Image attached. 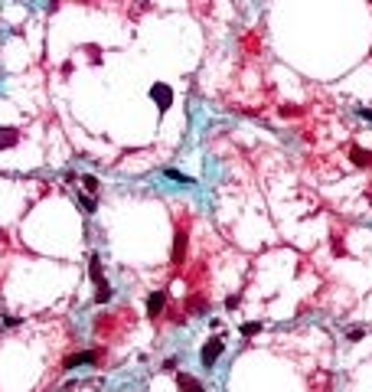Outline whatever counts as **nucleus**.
Masks as SVG:
<instances>
[{
	"instance_id": "nucleus-1",
	"label": "nucleus",
	"mask_w": 372,
	"mask_h": 392,
	"mask_svg": "<svg viewBox=\"0 0 372 392\" xmlns=\"http://www.w3.org/2000/svg\"><path fill=\"white\" fill-rule=\"evenodd\" d=\"M222 353H225V337H222V334H212L209 340L202 343V350H199V363H202L206 369H212V366L219 363V356H222Z\"/></svg>"
},
{
	"instance_id": "nucleus-2",
	"label": "nucleus",
	"mask_w": 372,
	"mask_h": 392,
	"mask_svg": "<svg viewBox=\"0 0 372 392\" xmlns=\"http://www.w3.org/2000/svg\"><path fill=\"white\" fill-rule=\"evenodd\" d=\"M147 95H150V102L157 105V111H167V108L173 105V88L167 85V82H154Z\"/></svg>"
},
{
	"instance_id": "nucleus-3",
	"label": "nucleus",
	"mask_w": 372,
	"mask_h": 392,
	"mask_svg": "<svg viewBox=\"0 0 372 392\" xmlns=\"http://www.w3.org/2000/svg\"><path fill=\"white\" fill-rule=\"evenodd\" d=\"M98 360H101L98 350H78L62 360V369H78V366H88V363H98Z\"/></svg>"
},
{
	"instance_id": "nucleus-4",
	"label": "nucleus",
	"mask_w": 372,
	"mask_h": 392,
	"mask_svg": "<svg viewBox=\"0 0 372 392\" xmlns=\"http://www.w3.org/2000/svg\"><path fill=\"white\" fill-rule=\"evenodd\" d=\"M186 248H190V232H186V229H176L173 248H170V262H173V265H180L183 258H186Z\"/></svg>"
},
{
	"instance_id": "nucleus-5",
	"label": "nucleus",
	"mask_w": 372,
	"mask_h": 392,
	"mask_svg": "<svg viewBox=\"0 0 372 392\" xmlns=\"http://www.w3.org/2000/svg\"><path fill=\"white\" fill-rule=\"evenodd\" d=\"M167 304H170V294L167 291H154V294H147V317H160L163 310H167Z\"/></svg>"
},
{
	"instance_id": "nucleus-6",
	"label": "nucleus",
	"mask_w": 372,
	"mask_h": 392,
	"mask_svg": "<svg viewBox=\"0 0 372 392\" xmlns=\"http://www.w3.org/2000/svg\"><path fill=\"white\" fill-rule=\"evenodd\" d=\"M176 389H180V392H206V389H202V382L196 376H190V373H176Z\"/></svg>"
},
{
	"instance_id": "nucleus-7",
	"label": "nucleus",
	"mask_w": 372,
	"mask_h": 392,
	"mask_svg": "<svg viewBox=\"0 0 372 392\" xmlns=\"http://www.w3.org/2000/svg\"><path fill=\"white\" fill-rule=\"evenodd\" d=\"M88 278H92L95 284H101V281H105V268H101V255H98V252H92V255H88Z\"/></svg>"
},
{
	"instance_id": "nucleus-8",
	"label": "nucleus",
	"mask_w": 372,
	"mask_h": 392,
	"mask_svg": "<svg viewBox=\"0 0 372 392\" xmlns=\"http://www.w3.org/2000/svg\"><path fill=\"white\" fill-rule=\"evenodd\" d=\"M349 160L359 167V170H369V167H372V154H369V150H362V147H356V144L349 147Z\"/></svg>"
},
{
	"instance_id": "nucleus-9",
	"label": "nucleus",
	"mask_w": 372,
	"mask_h": 392,
	"mask_svg": "<svg viewBox=\"0 0 372 392\" xmlns=\"http://www.w3.org/2000/svg\"><path fill=\"white\" fill-rule=\"evenodd\" d=\"M16 141H20V131L10 128V124H4V128H0V150H10Z\"/></svg>"
},
{
	"instance_id": "nucleus-10",
	"label": "nucleus",
	"mask_w": 372,
	"mask_h": 392,
	"mask_svg": "<svg viewBox=\"0 0 372 392\" xmlns=\"http://www.w3.org/2000/svg\"><path fill=\"white\" fill-rule=\"evenodd\" d=\"M75 200H78V206H82L85 212H98V196H95V193L78 190V193H75Z\"/></svg>"
},
{
	"instance_id": "nucleus-11",
	"label": "nucleus",
	"mask_w": 372,
	"mask_h": 392,
	"mask_svg": "<svg viewBox=\"0 0 372 392\" xmlns=\"http://www.w3.org/2000/svg\"><path fill=\"white\" fill-rule=\"evenodd\" d=\"M111 294H114V291H111V284H108V281H101V284H95V298H92V301H95V304H108V301H111Z\"/></svg>"
},
{
	"instance_id": "nucleus-12",
	"label": "nucleus",
	"mask_w": 372,
	"mask_h": 392,
	"mask_svg": "<svg viewBox=\"0 0 372 392\" xmlns=\"http://www.w3.org/2000/svg\"><path fill=\"white\" fill-rule=\"evenodd\" d=\"M206 298H196V294H193V298H186V314H206Z\"/></svg>"
},
{
	"instance_id": "nucleus-13",
	"label": "nucleus",
	"mask_w": 372,
	"mask_h": 392,
	"mask_svg": "<svg viewBox=\"0 0 372 392\" xmlns=\"http://www.w3.org/2000/svg\"><path fill=\"white\" fill-rule=\"evenodd\" d=\"M82 49H85V56L92 59V66H95V69H101V66H105V62H101V46H95V43H85Z\"/></svg>"
},
{
	"instance_id": "nucleus-14",
	"label": "nucleus",
	"mask_w": 372,
	"mask_h": 392,
	"mask_svg": "<svg viewBox=\"0 0 372 392\" xmlns=\"http://www.w3.org/2000/svg\"><path fill=\"white\" fill-rule=\"evenodd\" d=\"M238 334H242V337H258L261 334V324H258V320H245V324L238 327Z\"/></svg>"
},
{
	"instance_id": "nucleus-15",
	"label": "nucleus",
	"mask_w": 372,
	"mask_h": 392,
	"mask_svg": "<svg viewBox=\"0 0 372 392\" xmlns=\"http://www.w3.org/2000/svg\"><path fill=\"white\" fill-rule=\"evenodd\" d=\"M98 177H92V173H82V190L85 193H98Z\"/></svg>"
},
{
	"instance_id": "nucleus-16",
	"label": "nucleus",
	"mask_w": 372,
	"mask_h": 392,
	"mask_svg": "<svg viewBox=\"0 0 372 392\" xmlns=\"http://www.w3.org/2000/svg\"><path fill=\"white\" fill-rule=\"evenodd\" d=\"M281 114L284 118H297V114H304V108L300 105H281Z\"/></svg>"
},
{
	"instance_id": "nucleus-17",
	"label": "nucleus",
	"mask_w": 372,
	"mask_h": 392,
	"mask_svg": "<svg viewBox=\"0 0 372 392\" xmlns=\"http://www.w3.org/2000/svg\"><path fill=\"white\" fill-rule=\"evenodd\" d=\"M242 46L252 49V52H258V36H255V33H245V36H242Z\"/></svg>"
},
{
	"instance_id": "nucleus-18",
	"label": "nucleus",
	"mask_w": 372,
	"mask_h": 392,
	"mask_svg": "<svg viewBox=\"0 0 372 392\" xmlns=\"http://www.w3.org/2000/svg\"><path fill=\"white\" fill-rule=\"evenodd\" d=\"M167 177H170V180H176V183H193V177H186V173H180V170H173V167H170V170H163Z\"/></svg>"
},
{
	"instance_id": "nucleus-19",
	"label": "nucleus",
	"mask_w": 372,
	"mask_h": 392,
	"mask_svg": "<svg viewBox=\"0 0 372 392\" xmlns=\"http://www.w3.org/2000/svg\"><path fill=\"white\" fill-rule=\"evenodd\" d=\"M362 337H366V330H362V327H349V330H346V340H349V343L362 340Z\"/></svg>"
},
{
	"instance_id": "nucleus-20",
	"label": "nucleus",
	"mask_w": 372,
	"mask_h": 392,
	"mask_svg": "<svg viewBox=\"0 0 372 392\" xmlns=\"http://www.w3.org/2000/svg\"><path fill=\"white\" fill-rule=\"evenodd\" d=\"M20 324H23V317H4V330H13Z\"/></svg>"
},
{
	"instance_id": "nucleus-21",
	"label": "nucleus",
	"mask_w": 372,
	"mask_h": 392,
	"mask_svg": "<svg viewBox=\"0 0 372 392\" xmlns=\"http://www.w3.org/2000/svg\"><path fill=\"white\" fill-rule=\"evenodd\" d=\"M176 366H180V360H176V356H167V360H163V369L167 373H173Z\"/></svg>"
},
{
	"instance_id": "nucleus-22",
	"label": "nucleus",
	"mask_w": 372,
	"mask_h": 392,
	"mask_svg": "<svg viewBox=\"0 0 372 392\" xmlns=\"http://www.w3.org/2000/svg\"><path fill=\"white\" fill-rule=\"evenodd\" d=\"M238 304H242V298H238V294H232V298H225V307H229V310H238Z\"/></svg>"
},
{
	"instance_id": "nucleus-23",
	"label": "nucleus",
	"mask_w": 372,
	"mask_h": 392,
	"mask_svg": "<svg viewBox=\"0 0 372 392\" xmlns=\"http://www.w3.org/2000/svg\"><path fill=\"white\" fill-rule=\"evenodd\" d=\"M59 75H62V79H69V75H72V62H69V59H66V62H62V69H59Z\"/></svg>"
},
{
	"instance_id": "nucleus-24",
	"label": "nucleus",
	"mask_w": 372,
	"mask_h": 392,
	"mask_svg": "<svg viewBox=\"0 0 372 392\" xmlns=\"http://www.w3.org/2000/svg\"><path fill=\"white\" fill-rule=\"evenodd\" d=\"M359 118H366V121H372V111H369V108H359Z\"/></svg>"
},
{
	"instance_id": "nucleus-25",
	"label": "nucleus",
	"mask_w": 372,
	"mask_h": 392,
	"mask_svg": "<svg viewBox=\"0 0 372 392\" xmlns=\"http://www.w3.org/2000/svg\"><path fill=\"white\" fill-rule=\"evenodd\" d=\"M59 10V0H49V13H56Z\"/></svg>"
},
{
	"instance_id": "nucleus-26",
	"label": "nucleus",
	"mask_w": 372,
	"mask_h": 392,
	"mask_svg": "<svg viewBox=\"0 0 372 392\" xmlns=\"http://www.w3.org/2000/svg\"><path fill=\"white\" fill-rule=\"evenodd\" d=\"M369 206H372V190H369Z\"/></svg>"
},
{
	"instance_id": "nucleus-27",
	"label": "nucleus",
	"mask_w": 372,
	"mask_h": 392,
	"mask_svg": "<svg viewBox=\"0 0 372 392\" xmlns=\"http://www.w3.org/2000/svg\"><path fill=\"white\" fill-rule=\"evenodd\" d=\"M0 330H4V324H0Z\"/></svg>"
},
{
	"instance_id": "nucleus-28",
	"label": "nucleus",
	"mask_w": 372,
	"mask_h": 392,
	"mask_svg": "<svg viewBox=\"0 0 372 392\" xmlns=\"http://www.w3.org/2000/svg\"><path fill=\"white\" fill-rule=\"evenodd\" d=\"M0 239H4V232H0Z\"/></svg>"
}]
</instances>
